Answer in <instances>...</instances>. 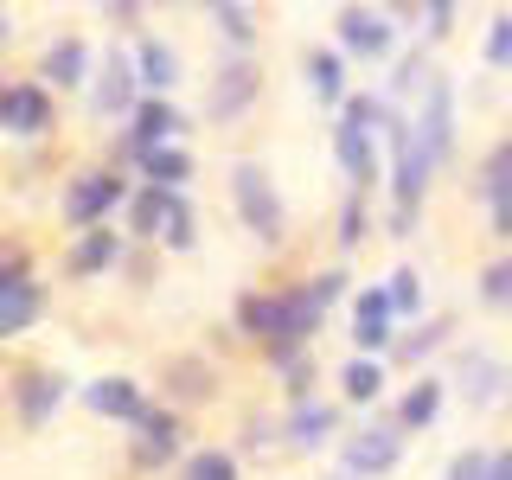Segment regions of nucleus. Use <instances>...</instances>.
I'll return each mask as SVG.
<instances>
[{"mask_svg":"<svg viewBox=\"0 0 512 480\" xmlns=\"http://www.w3.org/2000/svg\"><path fill=\"white\" fill-rule=\"evenodd\" d=\"M301 77H308V96H314V103L346 109L352 84H346V58L333 52V45H308V52H301Z\"/></svg>","mask_w":512,"mask_h":480,"instance_id":"nucleus-21","label":"nucleus"},{"mask_svg":"<svg viewBox=\"0 0 512 480\" xmlns=\"http://www.w3.org/2000/svg\"><path fill=\"white\" fill-rule=\"evenodd\" d=\"M128 263V237L116 224H96V231H77L71 244H64V276L71 282H96V276H116Z\"/></svg>","mask_w":512,"mask_h":480,"instance_id":"nucleus-9","label":"nucleus"},{"mask_svg":"<svg viewBox=\"0 0 512 480\" xmlns=\"http://www.w3.org/2000/svg\"><path fill=\"white\" fill-rule=\"evenodd\" d=\"M160 384H167V404L173 410L205 404V397H212V384H218V365L205 359V352H173L167 372H160Z\"/></svg>","mask_w":512,"mask_h":480,"instance_id":"nucleus-19","label":"nucleus"},{"mask_svg":"<svg viewBox=\"0 0 512 480\" xmlns=\"http://www.w3.org/2000/svg\"><path fill=\"white\" fill-rule=\"evenodd\" d=\"M45 301H52V295H45V282L26 276L7 301H0V340H7V333H32V327H39V320H45Z\"/></svg>","mask_w":512,"mask_h":480,"instance_id":"nucleus-25","label":"nucleus"},{"mask_svg":"<svg viewBox=\"0 0 512 480\" xmlns=\"http://www.w3.org/2000/svg\"><path fill=\"white\" fill-rule=\"evenodd\" d=\"M384 148H391V237H416L429 180H436V160L416 141V122L404 109H391V122H384Z\"/></svg>","mask_w":512,"mask_h":480,"instance_id":"nucleus-2","label":"nucleus"},{"mask_svg":"<svg viewBox=\"0 0 512 480\" xmlns=\"http://www.w3.org/2000/svg\"><path fill=\"white\" fill-rule=\"evenodd\" d=\"M493 480H512V442L493 448Z\"/></svg>","mask_w":512,"mask_h":480,"instance_id":"nucleus-43","label":"nucleus"},{"mask_svg":"<svg viewBox=\"0 0 512 480\" xmlns=\"http://www.w3.org/2000/svg\"><path fill=\"white\" fill-rule=\"evenodd\" d=\"M90 77H96V64H90V39L64 32V39L45 45V58H39V84H45V90H84Z\"/></svg>","mask_w":512,"mask_h":480,"instance_id":"nucleus-17","label":"nucleus"},{"mask_svg":"<svg viewBox=\"0 0 512 480\" xmlns=\"http://www.w3.org/2000/svg\"><path fill=\"white\" fill-rule=\"evenodd\" d=\"M0 45H7V13H0Z\"/></svg>","mask_w":512,"mask_h":480,"instance_id":"nucleus-45","label":"nucleus"},{"mask_svg":"<svg viewBox=\"0 0 512 480\" xmlns=\"http://www.w3.org/2000/svg\"><path fill=\"white\" fill-rule=\"evenodd\" d=\"M135 77L148 96H173V84H180V52H173L167 39H141L135 45Z\"/></svg>","mask_w":512,"mask_h":480,"instance_id":"nucleus-23","label":"nucleus"},{"mask_svg":"<svg viewBox=\"0 0 512 480\" xmlns=\"http://www.w3.org/2000/svg\"><path fill=\"white\" fill-rule=\"evenodd\" d=\"M442 480H493V448H480V442L455 448L448 468H442Z\"/></svg>","mask_w":512,"mask_h":480,"instance_id":"nucleus-36","label":"nucleus"},{"mask_svg":"<svg viewBox=\"0 0 512 480\" xmlns=\"http://www.w3.org/2000/svg\"><path fill=\"white\" fill-rule=\"evenodd\" d=\"M122 218H128V237H135V244H160L167 192H160V186H135V192H128V205H122Z\"/></svg>","mask_w":512,"mask_h":480,"instance_id":"nucleus-29","label":"nucleus"},{"mask_svg":"<svg viewBox=\"0 0 512 480\" xmlns=\"http://www.w3.org/2000/svg\"><path fill=\"white\" fill-rule=\"evenodd\" d=\"M480 64H487V71H512V13H500V20L487 26V39H480Z\"/></svg>","mask_w":512,"mask_h":480,"instance_id":"nucleus-39","label":"nucleus"},{"mask_svg":"<svg viewBox=\"0 0 512 480\" xmlns=\"http://www.w3.org/2000/svg\"><path fill=\"white\" fill-rule=\"evenodd\" d=\"M346 282H352V276H346V269H340V263H327V269H314V276H308V282H301V288H308V295H314V308H320V314H327V308H333V301H346V295H352V288H346Z\"/></svg>","mask_w":512,"mask_h":480,"instance_id":"nucleus-38","label":"nucleus"},{"mask_svg":"<svg viewBox=\"0 0 512 480\" xmlns=\"http://www.w3.org/2000/svg\"><path fill=\"white\" fill-rule=\"evenodd\" d=\"M192 180V154L173 141V148H148L141 154V186H160V192H186Z\"/></svg>","mask_w":512,"mask_h":480,"instance_id":"nucleus-28","label":"nucleus"},{"mask_svg":"<svg viewBox=\"0 0 512 480\" xmlns=\"http://www.w3.org/2000/svg\"><path fill=\"white\" fill-rule=\"evenodd\" d=\"M64 397H71V378H64L58 365H26V372L13 378V423L45 429L64 410Z\"/></svg>","mask_w":512,"mask_h":480,"instance_id":"nucleus-8","label":"nucleus"},{"mask_svg":"<svg viewBox=\"0 0 512 480\" xmlns=\"http://www.w3.org/2000/svg\"><path fill=\"white\" fill-rule=\"evenodd\" d=\"M205 20L224 32V45H231L237 58H250V45H256V20H250V7H237V0H212V7H205Z\"/></svg>","mask_w":512,"mask_h":480,"instance_id":"nucleus-31","label":"nucleus"},{"mask_svg":"<svg viewBox=\"0 0 512 480\" xmlns=\"http://www.w3.org/2000/svg\"><path fill=\"white\" fill-rule=\"evenodd\" d=\"M333 160H340V173H346V186L352 192H372L384 180V154H378V135L372 128H359V122H333Z\"/></svg>","mask_w":512,"mask_h":480,"instance_id":"nucleus-11","label":"nucleus"},{"mask_svg":"<svg viewBox=\"0 0 512 480\" xmlns=\"http://www.w3.org/2000/svg\"><path fill=\"white\" fill-rule=\"evenodd\" d=\"M404 448H410V436L397 429V416H391V423H365V429H352V436L340 442V461H346V474H352V480H378V474H391L397 461H404Z\"/></svg>","mask_w":512,"mask_h":480,"instance_id":"nucleus-5","label":"nucleus"},{"mask_svg":"<svg viewBox=\"0 0 512 480\" xmlns=\"http://www.w3.org/2000/svg\"><path fill=\"white\" fill-rule=\"evenodd\" d=\"M474 199L487 205V212L512 199V141H493V148H487V160L474 167Z\"/></svg>","mask_w":512,"mask_h":480,"instance_id":"nucleus-26","label":"nucleus"},{"mask_svg":"<svg viewBox=\"0 0 512 480\" xmlns=\"http://www.w3.org/2000/svg\"><path fill=\"white\" fill-rule=\"evenodd\" d=\"M180 410L173 404H154L148 416H141L135 423V442H128V461H135V468H167V461H180Z\"/></svg>","mask_w":512,"mask_h":480,"instance_id":"nucleus-12","label":"nucleus"},{"mask_svg":"<svg viewBox=\"0 0 512 480\" xmlns=\"http://www.w3.org/2000/svg\"><path fill=\"white\" fill-rule=\"evenodd\" d=\"M423 32H429V39H448V32H455V0H429V7H423Z\"/></svg>","mask_w":512,"mask_h":480,"instance_id":"nucleus-41","label":"nucleus"},{"mask_svg":"<svg viewBox=\"0 0 512 480\" xmlns=\"http://www.w3.org/2000/svg\"><path fill=\"white\" fill-rule=\"evenodd\" d=\"M474 301H480V308H493V314H506V308H512V250H506V256H493V263L474 276Z\"/></svg>","mask_w":512,"mask_h":480,"instance_id":"nucleus-32","label":"nucleus"},{"mask_svg":"<svg viewBox=\"0 0 512 480\" xmlns=\"http://www.w3.org/2000/svg\"><path fill=\"white\" fill-rule=\"evenodd\" d=\"M340 45L378 64L397 52V20L384 7H340Z\"/></svg>","mask_w":512,"mask_h":480,"instance_id":"nucleus-15","label":"nucleus"},{"mask_svg":"<svg viewBox=\"0 0 512 480\" xmlns=\"http://www.w3.org/2000/svg\"><path fill=\"white\" fill-rule=\"evenodd\" d=\"M256 90H263L256 58H224L212 71V84H205V116H212V122H237L256 103Z\"/></svg>","mask_w":512,"mask_h":480,"instance_id":"nucleus-10","label":"nucleus"},{"mask_svg":"<svg viewBox=\"0 0 512 480\" xmlns=\"http://www.w3.org/2000/svg\"><path fill=\"white\" fill-rule=\"evenodd\" d=\"M84 404H90L96 416H109V423H128V429H135L141 416L154 410L148 391H141L135 378H116V372H109V378H90V384H84Z\"/></svg>","mask_w":512,"mask_h":480,"instance_id":"nucleus-18","label":"nucleus"},{"mask_svg":"<svg viewBox=\"0 0 512 480\" xmlns=\"http://www.w3.org/2000/svg\"><path fill=\"white\" fill-rule=\"evenodd\" d=\"M493 237H500V244L512 250V199H506V205H493Z\"/></svg>","mask_w":512,"mask_h":480,"instance_id":"nucleus-42","label":"nucleus"},{"mask_svg":"<svg viewBox=\"0 0 512 480\" xmlns=\"http://www.w3.org/2000/svg\"><path fill=\"white\" fill-rule=\"evenodd\" d=\"M416 141L429 148V160H455V77L448 71H429V84H423V109H416Z\"/></svg>","mask_w":512,"mask_h":480,"instance_id":"nucleus-7","label":"nucleus"},{"mask_svg":"<svg viewBox=\"0 0 512 480\" xmlns=\"http://www.w3.org/2000/svg\"><path fill=\"white\" fill-rule=\"evenodd\" d=\"M384 384H391V372H384V359H352L340 365V404H378Z\"/></svg>","mask_w":512,"mask_h":480,"instance_id":"nucleus-27","label":"nucleus"},{"mask_svg":"<svg viewBox=\"0 0 512 480\" xmlns=\"http://www.w3.org/2000/svg\"><path fill=\"white\" fill-rule=\"evenodd\" d=\"M340 442V404H327V397H308V404L288 410V448H301V455H314V448Z\"/></svg>","mask_w":512,"mask_h":480,"instance_id":"nucleus-22","label":"nucleus"},{"mask_svg":"<svg viewBox=\"0 0 512 480\" xmlns=\"http://www.w3.org/2000/svg\"><path fill=\"white\" fill-rule=\"evenodd\" d=\"M96 116H135L141 109V77H135V52H116L109 45L103 71H96V90H90Z\"/></svg>","mask_w":512,"mask_h":480,"instance_id":"nucleus-14","label":"nucleus"},{"mask_svg":"<svg viewBox=\"0 0 512 480\" xmlns=\"http://www.w3.org/2000/svg\"><path fill=\"white\" fill-rule=\"evenodd\" d=\"M442 404H448V378L423 372V378L404 391V404H397V429H404V436H410V429H429V423L442 416Z\"/></svg>","mask_w":512,"mask_h":480,"instance_id":"nucleus-24","label":"nucleus"},{"mask_svg":"<svg viewBox=\"0 0 512 480\" xmlns=\"http://www.w3.org/2000/svg\"><path fill=\"white\" fill-rule=\"evenodd\" d=\"M320 320H327V314L314 308V295L301 282L237 295V333H244L250 346H263V359L276 365V372H282V365H295V359H308Z\"/></svg>","mask_w":512,"mask_h":480,"instance_id":"nucleus-1","label":"nucleus"},{"mask_svg":"<svg viewBox=\"0 0 512 480\" xmlns=\"http://www.w3.org/2000/svg\"><path fill=\"white\" fill-rule=\"evenodd\" d=\"M455 384H461V397H468L474 410H493V404H506V384H512V365H500L493 352H461V365H455Z\"/></svg>","mask_w":512,"mask_h":480,"instance_id":"nucleus-16","label":"nucleus"},{"mask_svg":"<svg viewBox=\"0 0 512 480\" xmlns=\"http://www.w3.org/2000/svg\"><path fill=\"white\" fill-rule=\"evenodd\" d=\"M128 192H135V180H128L122 167H84V173H71L58 192V218H64V231H96V224H109L128 205Z\"/></svg>","mask_w":512,"mask_h":480,"instance_id":"nucleus-3","label":"nucleus"},{"mask_svg":"<svg viewBox=\"0 0 512 480\" xmlns=\"http://www.w3.org/2000/svg\"><path fill=\"white\" fill-rule=\"evenodd\" d=\"M352 346H359V359L397 352V314H391V288L384 282L352 288Z\"/></svg>","mask_w":512,"mask_h":480,"instance_id":"nucleus-6","label":"nucleus"},{"mask_svg":"<svg viewBox=\"0 0 512 480\" xmlns=\"http://www.w3.org/2000/svg\"><path fill=\"white\" fill-rule=\"evenodd\" d=\"M231 205H237V218H244V231L256 244H269V250L288 244V205H282V192H276L263 160H237L231 167Z\"/></svg>","mask_w":512,"mask_h":480,"instance_id":"nucleus-4","label":"nucleus"},{"mask_svg":"<svg viewBox=\"0 0 512 480\" xmlns=\"http://www.w3.org/2000/svg\"><path fill=\"white\" fill-rule=\"evenodd\" d=\"M128 135H135V148H173V141L186 135V116L173 109V96H141V109L128 116Z\"/></svg>","mask_w":512,"mask_h":480,"instance_id":"nucleus-20","label":"nucleus"},{"mask_svg":"<svg viewBox=\"0 0 512 480\" xmlns=\"http://www.w3.org/2000/svg\"><path fill=\"white\" fill-rule=\"evenodd\" d=\"M340 480H352V474H340Z\"/></svg>","mask_w":512,"mask_h":480,"instance_id":"nucleus-46","label":"nucleus"},{"mask_svg":"<svg viewBox=\"0 0 512 480\" xmlns=\"http://www.w3.org/2000/svg\"><path fill=\"white\" fill-rule=\"evenodd\" d=\"M365 231H372V212H365V192H346V205H340V250H359L365 244Z\"/></svg>","mask_w":512,"mask_h":480,"instance_id":"nucleus-37","label":"nucleus"},{"mask_svg":"<svg viewBox=\"0 0 512 480\" xmlns=\"http://www.w3.org/2000/svg\"><path fill=\"white\" fill-rule=\"evenodd\" d=\"M160 250H173V256L199 250V212H192L186 192H167V218H160Z\"/></svg>","mask_w":512,"mask_h":480,"instance_id":"nucleus-30","label":"nucleus"},{"mask_svg":"<svg viewBox=\"0 0 512 480\" xmlns=\"http://www.w3.org/2000/svg\"><path fill=\"white\" fill-rule=\"evenodd\" d=\"M384 288H391V314L397 320H410V314H423V269H391V282H384Z\"/></svg>","mask_w":512,"mask_h":480,"instance_id":"nucleus-35","label":"nucleus"},{"mask_svg":"<svg viewBox=\"0 0 512 480\" xmlns=\"http://www.w3.org/2000/svg\"><path fill=\"white\" fill-rule=\"evenodd\" d=\"M26 276H32V263H26V256H20V250H0V301H7V295H13V288H20Z\"/></svg>","mask_w":512,"mask_h":480,"instance_id":"nucleus-40","label":"nucleus"},{"mask_svg":"<svg viewBox=\"0 0 512 480\" xmlns=\"http://www.w3.org/2000/svg\"><path fill=\"white\" fill-rule=\"evenodd\" d=\"M0 135H7V84H0Z\"/></svg>","mask_w":512,"mask_h":480,"instance_id":"nucleus-44","label":"nucleus"},{"mask_svg":"<svg viewBox=\"0 0 512 480\" xmlns=\"http://www.w3.org/2000/svg\"><path fill=\"white\" fill-rule=\"evenodd\" d=\"M52 128H58V103H52V90H45L39 77H20V84H7V135L45 141Z\"/></svg>","mask_w":512,"mask_h":480,"instance_id":"nucleus-13","label":"nucleus"},{"mask_svg":"<svg viewBox=\"0 0 512 480\" xmlns=\"http://www.w3.org/2000/svg\"><path fill=\"white\" fill-rule=\"evenodd\" d=\"M180 480H244V468H237L231 448H192L180 461Z\"/></svg>","mask_w":512,"mask_h":480,"instance_id":"nucleus-33","label":"nucleus"},{"mask_svg":"<svg viewBox=\"0 0 512 480\" xmlns=\"http://www.w3.org/2000/svg\"><path fill=\"white\" fill-rule=\"evenodd\" d=\"M448 333H455V320H448V314L423 320V327H416L410 340H397V359H404V365H423L429 352H442V346H448Z\"/></svg>","mask_w":512,"mask_h":480,"instance_id":"nucleus-34","label":"nucleus"}]
</instances>
